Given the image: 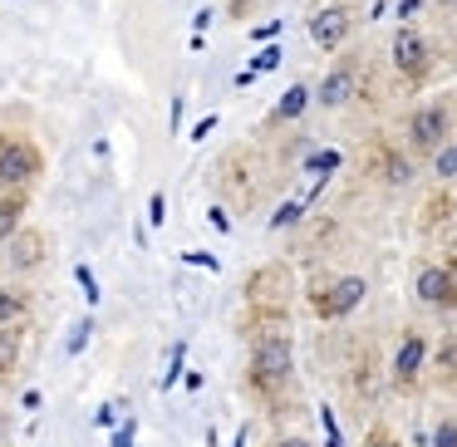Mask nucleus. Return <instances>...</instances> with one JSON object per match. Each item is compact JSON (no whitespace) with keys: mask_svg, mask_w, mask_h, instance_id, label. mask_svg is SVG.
Here are the masks:
<instances>
[{"mask_svg":"<svg viewBox=\"0 0 457 447\" xmlns=\"http://www.w3.org/2000/svg\"><path fill=\"white\" fill-rule=\"evenodd\" d=\"M251 378H256V388H280L290 378V339H261L256 344V359H251Z\"/></svg>","mask_w":457,"mask_h":447,"instance_id":"1","label":"nucleus"},{"mask_svg":"<svg viewBox=\"0 0 457 447\" xmlns=\"http://www.w3.org/2000/svg\"><path fill=\"white\" fill-rule=\"evenodd\" d=\"M40 172V153L30 143H0V187H25Z\"/></svg>","mask_w":457,"mask_h":447,"instance_id":"2","label":"nucleus"},{"mask_svg":"<svg viewBox=\"0 0 457 447\" xmlns=\"http://www.w3.org/2000/svg\"><path fill=\"white\" fill-rule=\"evenodd\" d=\"M394 64L398 74H408V79H423L428 74V40L418 30H398L394 35Z\"/></svg>","mask_w":457,"mask_h":447,"instance_id":"3","label":"nucleus"},{"mask_svg":"<svg viewBox=\"0 0 457 447\" xmlns=\"http://www.w3.org/2000/svg\"><path fill=\"white\" fill-rule=\"evenodd\" d=\"M345 35H349V11H345V5H329V11L310 15V40H315L320 50L345 45Z\"/></svg>","mask_w":457,"mask_h":447,"instance_id":"4","label":"nucleus"},{"mask_svg":"<svg viewBox=\"0 0 457 447\" xmlns=\"http://www.w3.org/2000/svg\"><path fill=\"white\" fill-rule=\"evenodd\" d=\"M443 133H447V113L443 109H418L413 123H408V138H413V148H443Z\"/></svg>","mask_w":457,"mask_h":447,"instance_id":"5","label":"nucleus"},{"mask_svg":"<svg viewBox=\"0 0 457 447\" xmlns=\"http://www.w3.org/2000/svg\"><path fill=\"white\" fill-rule=\"evenodd\" d=\"M364 290H369V286H364L359 276L335 280V286H329V295H320V315H349V310L364 300Z\"/></svg>","mask_w":457,"mask_h":447,"instance_id":"6","label":"nucleus"},{"mask_svg":"<svg viewBox=\"0 0 457 447\" xmlns=\"http://www.w3.org/2000/svg\"><path fill=\"white\" fill-rule=\"evenodd\" d=\"M423 359H428V344L418 335H408L403 344H398V354H394V378L398 384H413L418 368H423Z\"/></svg>","mask_w":457,"mask_h":447,"instance_id":"7","label":"nucleus"},{"mask_svg":"<svg viewBox=\"0 0 457 447\" xmlns=\"http://www.w3.org/2000/svg\"><path fill=\"white\" fill-rule=\"evenodd\" d=\"M418 300H428V305H447L453 300V276L447 270H437V266H428V270H418Z\"/></svg>","mask_w":457,"mask_h":447,"instance_id":"8","label":"nucleus"},{"mask_svg":"<svg viewBox=\"0 0 457 447\" xmlns=\"http://www.w3.org/2000/svg\"><path fill=\"white\" fill-rule=\"evenodd\" d=\"M349 94H354V70H349V64H339V70L315 89V99L325 103V109H339V103H349Z\"/></svg>","mask_w":457,"mask_h":447,"instance_id":"9","label":"nucleus"},{"mask_svg":"<svg viewBox=\"0 0 457 447\" xmlns=\"http://www.w3.org/2000/svg\"><path fill=\"white\" fill-rule=\"evenodd\" d=\"M305 109H310V89H305V84H290L286 99L276 103V113H270V119H276V123H290V119H300Z\"/></svg>","mask_w":457,"mask_h":447,"instance_id":"10","label":"nucleus"},{"mask_svg":"<svg viewBox=\"0 0 457 447\" xmlns=\"http://www.w3.org/2000/svg\"><path fill=\"white\" fill-rule=\"evenodd\" d=\"M21 217H25V197H0V241L21 227Z\"/></svg>","mask_w":457,"mask_h":447,"instance_id":"11","label":"nucleus"},{"mask_svg":"<svg viewBox=\"0 0 457 447\" xmlns=\"http://www.w3.org/2000/svg\"><path fill=\"white\" fill-rule=\"evenodd\" d=\"M15 359H21V329H0V374H11L15 368Z\"/></svg>","mask_w":457,"mask_h":447,"instance_id":"12","label":"nucleus"},{"mask_svg":"<svg viewBox=\"0 0 457 447\" xmlns=\"http://www.w3.org/2000/svg\"><path fill=\"white\" fill-rule=\"evenodd\" d=\"M40 246H45L40 236H21V241H15V256H11V261H15L21 270H25V266H40V261H45Z\"/></svg>","mask_w":457,"mask_h":447,"instance_id":"13","label":"nucleus"},{"mask_svg":"<svg viewBox=\"0 0 457 447\" xmlns=\"http://www.w3.org/2000/svg\"><path fill=\"white\" fill-rule=\"evenodd\" d=\"M21 315H25V295L21 290H0V329L15 325Z\"/></svg>","mask_w":457,"mask_h":447,"instance_id":"14","label":"nucleus"},{"mask_svg":"<svg viewBox=\"0 0 457 447\" xmlns=\"http://www.w3.org/2000/svg\"><path fill=\"white\" fill-rule=\"evenodd\" d=\"M280 70V45H266L261 54H251V74H270Z\"/></svg>","mask_w":457,"mask_h":447,"instance_id":"15","label":"nucleus"},{"mask_svg":"<svg viewBox=\"0 0 457 447\" xmlns=\"http://www.w3.org/2000/svg\"><path fill=\"white\" fill-rule=\"evenodd\" d=\"M182 359H187V344H172V354H168V368H162V388H172L182 378Z\"/></svg>","mask_w":457,"mask_h":447,"instance_id":"16","label":"nucleus"},{"mask_svg":"<svg viewBox=\"0 0 457 447\" xmlns=\"http://www.w3.org/2000/svg\"><path fill=\"white\" fill-rule=\"evenodd\" d=\"M74 280H79V290H84V300H89V305H99V280H94V270L89 266H74Z\"/></svg>","mask_w":457,"mask_h":447,"instance_id":"17","label":"nucleus"},{"mask_svg":"<svg viewBox=\"0 0 457 447\" xmlns=\"http://www.w3.org/2000/svg\"><path fill=\"white\" fill-rule=\"evenodd\" d=\"M89 335H94V319H79V325H74V335H70V344H64V354H84V344H89Z\"/></svg>","mask_w":457,"mask_h":447,"instance_id":"18","label":"nucleus"},{"mask_svg":"<svg viewBox=\"0 0 457 447\" xmlns=\"http://www.w3.org/2000/svg\"><path fill=\"white\" fill-rule=\"evenodd\" d=\"M437 178H457V143H447V148H437V162H433Z\"/></svg>","mask_w":457,"mask_h":447,"instance_id":"19","label":"nucleus"},{"mask_svg":"<svg viewBox=\"0 0 457 447\" xmlns=\"http://www.w3.org/2000/svg\"><path fill=\"white\" fill-rule=\"evenodd\" d=\"M305 168H310V172H315V178H329V172H335V168H339V153H329V148H325V153H315V158H310V162H305Z\"/></svg>","mask_w":457,"mask_h":447,"instance_id":"20","label":"nucleus"},{"mask_svg":"<svg viewBox=\"0 0 457 447\" xmlns=\"http://www.w3.org/2000/svg\"><path fill=\"white\" fill-rule=\"evenodd\" d=\"M300 211H305L300 202H286V207H280L276 217H270V227H276V231H280V227H295V221H300Z\"/></svg>","mask_w":457,"mask_h":447,"instance_id":"21","label":"nucleus"},{"mask_svg":"<svg viewBox=\"0 0 457 447\" xmlns=\"http://www.w3.org/2000/svg\"><path fill=\"white\" fill-rule=\"evenodd\" d=\"M320 423H325V447H345V437H339V423L329 408H320Z\"/></svg>","mask_w":457,"mask_h":447,"instance_id":"22","label":"nucleus"},{"mask_svg":"<svg viewBox=\"0 0 457 447\" xmlns=\"http://www.w3.org/2000/svg\"><path fill=\"white\" fill-rule=\"evenodd\" d=\"M433 447H457V423H453V418H447V423H437Z\"/></svg>","mask_w":457,"mask_h":447,"instance_id":"23","label":"nucleus"},{"mask_svg":"<svg viewBox=\"0 0 457 447\" xmlns=\"http://www.w3.org/2000/svg\"><path fill=\"white\" fill-rule=\"evenodd\" d=\"M168 128L182 133V94H172V109H168Z\"/></svg>","mask_w":457,"mask_h":447,"instance_id":"24","label":"nucleus"},{"mask_svg":"<svg viewBox=\"0 0 457 447\" xmlns=\"http://www.w3.org/2000/svg\"><path fill=\"white\" fill-rule=\"evenodd\" d=\"M133 433H138V427H133V418H129V423L113 433V447H133Z\"/></svg>","mask_w":457,"mask_h":447,"instance_id":"25","label":"nucleus"},{"mask_svg":"<svg viewBox=\"0 0 457 447\" xmlns=\"http://www.w3.org/2000/svg\"><path fill=\"white\" fill-rule=\"evenodd\" d=\"M148 221H153V227H162V192H153V197H148Z\"/></svg>","mask_w":457,"mask_h":447,"instance_id":"26","label":"nucleus"},{"mask_svg":"<svg viewBox=\"0 0 457 447\" xmlns=\"http://www.w3.org/2000/svg\"><path fill=\"white\" fill-rule=\"evenodd\" d=\"M443 368H447V374L457 378V344H453V339H447V344H443Z\"/></svg>","mask_w":457,"mask_h":447,"instance_id":"27","label":"nucleus"},{"mask_svg":"<svg viewBox=\"0 0 457 447\" xmlns=\"http://www.w3.org/2000/svg\"><path fill=\"white\" fill-rule=\"evenodd\" d=\"M212 128H217V113H207V119H202V123H197V128H192V138H197V143H202V138H207V133H212Z\"/></svg>","mask_w":457,"mask_h":447,"instance_id":"28","label":"nucleus"},{"mask_svg":"<svg viewBox=\"0 0 457 447\" xmlns=\"http://www.w3.org/2000/svg\"><path fill=\"white\" fill-rule=\"evenodd\" d=\"M207 217H212V227H217V231H231V217H227V211H221V207H212Z\"/></svg>","mask_w":457,"mask_h":447,"instance_id":"29","label":"nucleus"},{"mask_svg":"<svg viewBox=\"0 0 457 447\" xmlns=\"http://www.w3.org/2000/svg\"><path fill=\"white\" fill-rule=\"evenodd\" d=\"M187 261H197V266H207V270H217V256H207V251H187Z\"/></svg>","mask_w":457,"mask_h":447,"instance_id":"30","label":"nucleus"},{"mask_svg":"<svg viewBox=\"0 0 457 447\" xmlns=\"http://www.w3.org/2000/svg\"><path fill=\"white\" fill-rule=\"evenodd\" d=\"M113 418H119V408L109 403V408H99V418H94V423H99V427H113Z\"/></svg>","mask_w":457,"mask_h":447,"instance_id":"31","label":"nucleus"},{"mask_svg":"<svg viewBox=\"0 0 457 447\" xmlns=\"http://www.w3.org/2000/svg\"><path fill=\"white\" fill-rule=\"evenodd\" d=\"M276 30H280V21H270V25H256V40H276Z\"/></svg>","mask_w":457,"mask_h":447,"instance_id":"32","label":"nucleus"},{"mask_svg":"<svg viewBox=\"0 0 457 447\" xmlns=\"http://www.w3.org/2000/svg\"><path fill=\"white\" fill-rule=\"evenodd\" d=\"M418 5H423V0H403V5H398V15L408 21V15H418Z\"/></svg>","mask_w":457,"mask_h":447,"instance_id":"33","label":"nucleus"},{"mask_svg":"<svg viewBox=\"0 0 457 447\" xmlns=\"http://www.w3.org/2000/svg\"><path fill=\"white\" fill-rule=\"evenodd\" d=\"M276 447H310L305 437H286V443H276Z\"/></svg>","mask_w":457,"mask_h":447,"instance_id":"34","label":"nucleus"},{"mask_svg":"<svg viewBox=\"0 0 457 447\" xmlns=\"http://www.w3.org/2000/svg\"><path fill=\"white\" fill-rule=\"evenodd\" d=\"M374 447H398V443H388V437H374Z\"/></svg>","mask_w":457,"mask_h":447,"instance_id":"35","label":"nucleus"},{"mask_svg":"<svg viewBox=\"0 0 457 447\" xmlns=\"http://www.w3.org/2000/svg\"><path fill=\"white\" fill-rule=\"evenodd\" d=\"M237 447H246V427H241V433H237Z\"/></svg>","mask_w":457,"mask_h":447,"instance_id":"36","label":"nucleus"},{"mask_svg":"<svg viewBox=\"0 0 457 447\" xmlns=\"http://www.w3.org/2000/svg\"><path fill=\"white\" fill-rule=\"evenodd\" d=\"M453 300H457V270H453Z\"/></svg>","mask_w":457,"mask_h":447,"instance_id":"37","label":"nucleus"},{"mask_svg":"<svg viewBox=\"0 0 457 447\" xmlns=\"http://www.w3.org/2000/svg\"><path fill=\"white\" fill-rule=\"evenodd\" d=\"M453 5H457V0H453Z\"/></svg>","mask_w":457,"mask_h":447,"instance_id":"38","label":"nucleus"}]
</instances>
